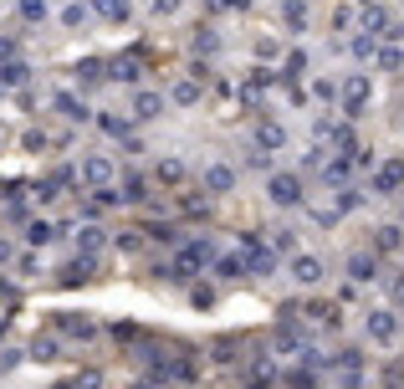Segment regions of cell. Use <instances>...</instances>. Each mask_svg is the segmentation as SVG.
I'll return each mask as SVG.
<instances>
[{
    "mask_svg": "<svg viewBox=\"0 0 404 389\" xmlns=\"http://www.w3.org/2000/svg\"><path fill=\"white\" fill-rule=\"evenodd\" d=\"M374 185H379V190H384V194H389V190H399V185H404V159H394V164H384V169H379V180H374Z\"/></svg>",
    "mask_w": 404,
    "mask_h": 389,
    "instance_id": "5",
    "label": "cell"
},
{
    "mask_svg": "<svg viewBox=\"0 0 404 389\" xmlns=\"http://www.w3.org/2000/svg\"><path fill=\"white\" fill-rule=\"evenodd\" d=\"M159 108H164V98H159V93H138V103H133V113H138V118H154Z\"/></svg>",
    "mask_w": 404,
    "mask_h": 389,
    "instance_id": "7",
    "label": "cell"
},
{
    "mask_svg": "<svg viewBox=\"0 0 404 389\" xmlns=\"http://www.w3.org/2000/svg\"><path fill=\"white\" fill-rule=\"evenodd\" d=\"M394 297H399V302H404V277H399V282H394Z\"/></svg>",
    "mask_w": 404,
    "mask_h": 389,
    "instance_id": "19",
    "label": "cell"
},
{
    "mask_svg": "<svg viewBox=\"0 0 404 389\" xmlns=\"http://www.w3.org/2000/svg\"><path fill=\"white\" fill-rule=\"evenodd\" d=\"M369 338H374V343H394V338H399V318H394V313H374V318H369Z\"/></svg>",
    "mask_w": 404,
    "mask_h": 389,
    "instance_id": "2",
    "label": "cell"
},
{
    "mask_svg": "<svg viewBox=\"0 0 404 389\" xmlns=\"http://www.w3.org/2000/svg\"><path fill=\"white\" fill-rule=\"evenodd\" d=\"M20 16L36 21V16H47V0H20Z\"/></svg>",
    "mask_w": 404,
    "mask_h": 389,
    "instance_id": "12",
    "label": "cell"
},
{
    "mask_svg": "<svg viewBox=\"0 0 404 389\" xmlns=\"http://www.w3.org/2000/svg\"><path fill=\"white\" fill-rule=\"evenodd\" d=\"M57 108H61L67 118H88V113H82V103H77V98H57Z\"/></svg>",
    "mask_w": 404,
    "mask_h": 389,
    "instance_id": "13",
    "label": "cell"
},
{
    "mask_svg": "<svg viewBox=\"0 0 404 389\" xmlns=\"http://www.w3.org/2000/svg\"><path fill=\"white\" fill-rule=\"evenodd\" d=\"M292 277H297L302 287H317V282H323V262H312V256H297V262H292Z\"/></svg>",
    "mask_w": 404,
    "mask_h": 389,
    "instance_id": "3",
    "label": "cell"
},
{
    "mask_svg": "<svg viewBox=\"0 0 404 389\" xmlns=\"http://www.w3.org/2000/svg\"><path fill=\"white\" fill-rule=\"evenodd\" d=\"M82 175H88L93 185H102V180L113 175V164H108V159H88V164H82Z\"/></svg>",
    "mask_w": 404,
    "mask_h": 389,
    "instance_id": "8",
    "label": "cell"
},
{
    "mask_svg": "<svg viewBox=\"0 0 404 389\" xmlns=\"http://www.w3.org/2000/svg\"><path fill=\"white\" fill-rule=\"evenodd\" d=\"M230 185H236V175H230L225 164H210V169H205V190H215V194H225Z\"/></svg>",
    "mask_w": 404,
    "mask_h": 389,
    "instance_id": "4",
    "label": "cell"
},
{
    "mask_svg": "<svg viewBox=\"0 0 404 389\" xmlns=\"http://www.w3.org/2000/svg\"><path fill=\"white\" fill-rule=\"evenodd\" d=\"M348 272L358 277V282H369V277H374V256H353V262H348Z\"/></svg>",
    "mask_w": 404,
    "mask_h": 389,
    "instance_id": "9",
    "label": "cell"
},
{
    "mask_svg": "<svg viewBox=\"0 0 404 389\" xmlns=\"http://www.w3.org/2000/svg\"><path fill=\"white\" fill-rule=\"evenodd\" d=\"M364 98H369V82H364V77H353V82H348V118L364 113Z\"/></svg>",
    "mask_w": 404,
    "mask_h": 389,
    "instance_id": "6",
    "label": "cell"
},
{
    "mask_svg": "<svg viewBox=\"0 0 404 389\" xmlns=\"http://www.w3.org/2000/svg\"><path fill=\"white\" fill-rule=\"evenodd\" d=\"M261 144H266V149H276V144H282V128L266 123V128H261Z\"/></svg>",
    "mask_w": 404,
    "mask_h": 389,
    "instance_id": "15",
    "label": "cell"
},
{
    "mask_svg": "<svg viewBox=\"0 0 404 389\" xmlns=\"http://www.w3.org/2000/svg\"><path fill=\"white\" fill-rule=\"evenodd\" d=\"M195 98H200L195 82H179V88H174V103H195Z\"/></svg>",
    "mask_w": 404,
    "mask_h": 389,
    "instance_id": "14",
    "label": "cell"
},
{
    "mask_svg": "<svg viewBox=\"0 0 404 389\" xmlns=\"http://www.w3.org/2000/svg\"><path fill=\"white\" fill-rule=\"evenodd\" d=\"M399 241H404V236H399L394 226H384V231H379V251H399Z\"/></svg>",
    "mask_w": 404,
    "mask_h": 389,
    "instance_id": "11",
    "label": "cell"
},
{
    "mask_svg": "<svg viewBox=\"0 0 404 389\" xmlns=\"http://www.w3.org/2000/svg\"><path fill=\"white\" fill-rule=\"evenodd\" d=\"M118 200H129V205H138L143 200V180H123V194Z\"/></svg>",
    "mask_w": 404,
    "mask_h": 389,
    "instance_id": "10",
    "label": "cell"
},
{
    "mask_svg": "<svg viewBox=\"0 0 404 389\" xmlns=\"http://www.w3.org/2000/svg\"><path fill=\"white\" fill-rule=\"evenodd\" d=\"M271 200L276 205H297V200H302V180H297V175H276L271 180Z\"/></svg>",
    "mask_w": 404,
    "mask_h": 389,
    "instance_id": "1",
    "label": "cell"
},
{
    "mask_svg": "<svg viewBox=\"0 0 404 389\" xmlns=\"http://www.w3.org/2000/svg\"><path fill=\"white\" fill-rule=\"evenodd\" d=\"M210 6H215V11H241L246 0H210Z\"/></svg>",
    "mask_w": 404,
    "mask_h": 389,
    "instance_id": "18",
    "label": "cell"
},
{
    "mask_svg": "<svg viewBox=\"0 0 404 389\" xmlns=\"http://www.w3.org/2000/svg\"><path fill=\"white\" fill-rule=\"evenodd\" d=\"M154 11H159V16H174V11H179V0H154Z\"/></svg>",
    "mask_w": 404,
    "mask_h": 389,
    "instance_id": "17",
    "label": "cell"
},
{
    "mask_svg": "<svg viewBox=\"0 0 404 389\" xmlns=\"http://www.w3.org/2000/svg\"><path fill=\"white\" fill-rule=\"evenodd\" d=\"M31 241H36V246H47V241H52V226H41V221H36V226H31Z\"/></svg>",
    "mask_w": 404,
    "mask_h": 389,
    "instance_id": "16",
    "label": "cell"
}]
</instances>
